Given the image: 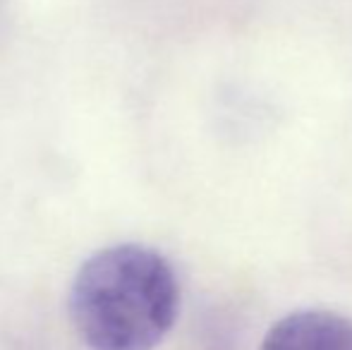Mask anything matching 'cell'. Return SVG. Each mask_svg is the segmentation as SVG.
Returning <instances> with one entry per match:
<instances>
[{"instance_id":"obj_2","label":"cell","mask_w":352,"mask_h":350,"mask_svg":"<svg viewBox=\"0 0 352 350\" xmlns=\"http://www.w3.org/2000/svg\"><path fill=\"white\" fill-rule=\"evenodd\" d=\"M259 350H352V319L331 309H297L266 331Z\"/></svg>"},{"instance_id":"obj_1","label":"cell","mask_w":352,"mask_h":350,"mask_svg":"<svg viewBox=\"0 0 352 350\" xmlns=\"http://www.w3.org/2000/svg\"><path fill=\"white\" fill-rule=\"evenodd\" d=\"M180 281L161 252L120 243L94 252L70 285V322L89 350H156L180 314Z\"/></svg>"}]
</instances>
